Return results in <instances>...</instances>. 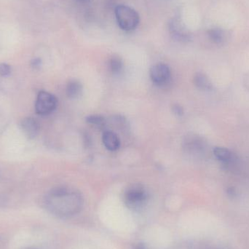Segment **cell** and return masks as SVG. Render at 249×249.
<instances>
[{
  "label": "cell",
  "instance_id": "1",
  "mask_svg": "<svg viewBox=\"0 0 249 249\" xmlns=\"http://www.w3.org/2000/svg\"><path fill=\"white\" fill-rule=\"evenodd\" d=\"M47 209L55 216L70 217L80 212L83 206L81 194L74 189L58 187L53 189L45 197Z\"/></svg>",
  "mask_w": 249,
  "mask_h": 249
},
{
  "label": "cell",
  "instance_id": "2",
  "mask_svg": "<svg viewBox=\"0 0 249 249\" xmlns=\"http://www.w3.org/2000/svg\"><path fill=\"white\" fill-rule=\"evenodd\" d=\"M148 193L142 184H135L126 189L124 193V204L130 209H140L146 204Z\"/></svg>",
  "mask_w": 249,
  "mask_h": 249
},
{
  "label": "cell",
  "instance_id": "3",
  "mask_svg": "<svg viewBox=\"0 0 249 249\" xmlns=\"http://www.w3.org/2000/svg\"><path fill=\"white\" fill-rule=\"evenodd\" d=\"M115 16L120 27L124 31L134 30L139 23L137 12L129 6L121 4L115 8Z\"/></svg>",
  "mask_w": 249,
  "mask_h": 249
},
{
  "label": "cell",
  "instance_id": "4",
  "mask_svg": "<svg viewBox=\"0 0 249 249\" xmlns=\"http://www.w3.org/2000/svg\"><path fill=\"white\" fill-rule=\"evenodd\" d=\"M208 143L203 136L190 133L184 138L183 149L184 152L194 157H201L207 151Z\"/></svg>",
  "mask_w": 249,
  "mask_h": 249
},
{
  "label": "cell",
  "instance_id": "5",
  "mask_svg": "<svg viewBox=\"0 0 249 249\" xmlns=\"http://www.w3.org/2000/svg\"><path fill=\"white\" fill-rule=\"evenodd\" d=\"M58 105V100L54 95L46 91L38 93L35 103V111L39 115H48L52 113Z\"/></svg>",
  "mask_w": 249,
  "mask_h": 249
},
{
  "label": "cell",
  "instance_id": "6",
  "mask_svg": "<svg viewBox=\"0 0 249 249\" xmlns=\"http://www.w3.org/2000/svg\"><path fill=\"white\" fill-rule=\"evenodd\" d=\"M151 80L158 86H163L169 81L171 78V70L165 64H157L152 67L149 71Z\"/></svg>",
  "mask_w": 249,
  "mask_h": 249
},
{
  "label": "cell",
  "instance_id": "7",
  "mask_svg": "<svg viewBox=\"0 0 249 249\" xmlns=\"http://www.w3.org/2000/svg\"><path fill=\"white\" fill-rule=\"evenodd\" d=\"M20 125L25 136L30 139H35L40 130V124L33 118H23Z\"/></svg>",
  "mask_w": 249,
  "mask_h": 249
},
{
  "label": "cell",
  "instance_id": "8",
  "mask_svg": "<svg viewBox=\"0 0 249 249\" xmlns=\"http://www.w3.org/2000/svg\"><path fill=\"white\" fill-rule=\"evenodd\" d=\"M169 30L171 36L178 42H187L190 39V35L183 28L181 22L177 18H173L169 23Z\"/></svg>",
  "mask_w": 249,
  "mask_h": 249
},
{
  "label": "cell",
  "instance_id": "9",
  "mask_svg": "<svg viewBox=\"0 0 249 249\" xmlns=\"http://www.w3.org/2000/svg\"><path fill=\"white\" fill-rule=\"evenodd\" d=\"M213 155L218 160L223 162L226 166L231 167L236 163L237 158L235 154L232 153L229 149L226 148L216 146L213 149Z\"/></svg>",
  "mask_w": 249,
  "mask_h": 249
},
{
  "label": "cell",
  "instance_id": "10",
  "mask_svg": "<svg viewBox=\"0 0 249 249\" xmlns=\"http://www.w3.org/2000/svg\"><path fill=\"white\" fill-rule=\"evenodd\" d=\"M102 141H103L105 147L108 150L112 151V152L118 150L121 146V141H120L119 137L113 131H109V130L105 131L102 136Z\"/></svg>",
  "mask_w": 249,
  "mask_h": 249
},
{
  "label": "cell",
  "instance_id": "11",
  "mask_svg": "<svg viewBox=\"0 0 249 249\" xmlns=\"http://www.w3.org/2000/svg\"><path fill=\"white\" fill-rule=\"evenodd\" d=\"M83 93V86L77 80H72L69 82L66 88V94L67 97L71 99H77Z\"/></svg>",
  "mask_w": 249,
  "mask_h": 249
},
{
  "label": "cell",
  "instance_id": "12",
  "mask_svg": "<svg viewBox=\"0 0 249 249\" xmlns=\"http://www.w3.org/2000/svg\"><path fill=\"white\" fill-rule=\"evenodd\" d=\"M195 86L200 90L209 91L213 89V85L209 80V77L205 74L201 72L197 73L193 78Z\"/></svg>",
  "mask_w": 249,
  "mask_h": 249
},
{
  "label": "cell",
  "instance_id": "13",
  "mask_svg": "<svg viewBox=\"0 0 249 249\" xmlns=\"http://www.w3.org/2000/svg\"><path fill=\"white\" fill-rule=\"evenodd\" d=\"M109 69L113 74H118L124 69V62L122 58L118 55H113L109 60Z\"/></svg>",
  "mask_w": 249,
  "mask_h": 249
},
{
  "label": "cell",
  "instance_id": "14",
  "mask_svg": "<svg viewBox=\"0 0 249 249\" xmlns=\"http://www.w3.org/2000/svg\"><path fill=\"white\" fill-rule=\"evenodd\" d=\"M86 120L88 124L97 127H103L106 124V120L101 115H89Z\"/></svg>",
  "mask_w": 249,
  "mask_h": 249
},
{
  "label": "cell",
  "instance_id": "15",
  "mask_svg": "<svg viewBox=\"0 0 249 249\" xmlns=\"http://www.w3.org/2000/svg\"><path fill=\"white\" fill-rule=\"evenodd\" d=\"M209 35L211 39H212L213 42H216V43H219V42H221V41H222V32H221L220 31L217 30V29L211 30L210 32H209Z\"/></svg>",
  "mask_w": 249,
  "mask_h": 249
},
{
  "label": "cell",
  "instance_id": "16",
  "mask_svg": "<svg viewBox=\"0 0 249 249\" xmlns=\"http://www.w3.org/2000/svg\"><path fill=\"white\" fill-rule=\"evenodd\" d=\"M11 74V67L8 64L1 63L0 64V76L7 77Z\"/></svg>",
  "mask_w": 249,
  "mask_h": 249
},
{
  "label": "cell",
  "instance_id": "17",
  "mask_svg": "<svg viewBox=\"0 0 249 249\" xmlns=\"http://www.w3.org/2000/svg\"><path fill=\"white\" fill-rule=\"evenodd\" d=\"M173 112L177 116H181L184 114V109L181 106L178 105H175L173 106Z\"/></svg>",
  "mask_w": 249,
  "mask_h": 249
},
{
  "label": "cell",
  "instance_id": "18",
  "mask_svg": "<svg viewBox=\"0 0 249 249\" xmlns=\"http://www.w3.org/2000/svg\"><path fill=\"white\" fill-rule=\"evenodd\" d=\"M31 65L34 69L37 70V69L40 68L41 65H42V61L39 58H35V59L32 60Z\"/></svg>",
  "mask_w": 249,
  "mask_h": 249
},
{
  "label": "cell",
  "instance_id": "19",
  "mask_svg": "<svg viewBox=\"0 0 249 249\" xmlns=\"http://www.w3.org/2000/svg\"><path fill=\"white\" fill-rule=\"evenodd\" d=\"M133 249H149L146 247V246H145L144 244H137L134 246Z\"/></svg>",
  "mask_w": 249,
  "mask_h": 249
},
{
  "label": "cell",
  "instance_id": "20",
  "mask_svg": "<svg viewBox=\"0 0 249 249\" xmlns=\"http://www.w3.org/2000/svg\"><path fill=\"white\" fill-rule=\"evenodd\" d=\"M228 193L230 196H234L235 195V191L233 188L228 189Z\"/></svg>",
  "mask_w": 249,
  "mask_h": 249
},
{
  "label": "cell",
  "instance_id": "21",
  "mask_svg": "<svg viewBox=\"0 0 249 249\" xmlns=\"http://www.w3.org/2000/svg\"><path fill=\"white\" fill-rule=\"evenodd\" d=\"M244 83H245L246 87H247L249 90V75L246 77L245 82H244Z\"/></svg>",
  "mask_w": 249,
  "mask_h": 249
},
{
  "label": "cell",
  "instance_id": "22",
  "mask_svg": "<svg viewBox=\"0 0 249 249\" xmlns=\"http://www.w3.org/2000/svg\"></svg>",
  "mask_w": 249,
  "mask_h": 249
}]
</instances>
